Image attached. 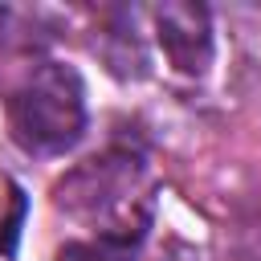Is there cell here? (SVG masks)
Returning <instances> with one entry per match:
<instances>
[{"label":"cell","mask_w":261,"mask_h":261,"mask_svg":"<svg viewBox=\"0 0 261 261\" xmlns=\"http://www.w3.org/2000/svg\"><path fill=\"white\" fill-rule=\"evenodd\" d=\"M8 130L29 155H61L86 135V82L73 65L41 61L8 98Z\"/></svg>","instance_id":"2"},{"label":"cell","mask_w":261,"mask_h":261,"mask_svg":"<svg viewBox=\"0 0 261 261\" xmlns=\"http://www.w3.org/2000/svg\"><path fill=\"white\" fill-rule=\"evenodd\" d=\"M29 49H37V29L16 8H0V57L29 53Z\"/></svg>","instance_id":"6"},{"label":"cell","mask_w":261,"mask_h":261,"mask_svg":"<svg viewBox=\"0 0 261 261\" xmlns=\"http://www.w3.org/2000/svg\"><path fill=\"white\" fill-rule=\"evenodd\" d=\"M151 20H155V41H159L163 57L179 73H188V77L208 73L212 53H216V37H212V16L204 4L167 0V4L151 8Z\"/></svg>","instance_id":"3"},{"label":"cell","mask_w":261,"mask_h":261,"mask_svg":"<svg viewBox=\"0 0 261 261\" xmlns=\"http://www.w3.org/2000/svg\"><path fill=\"white\" fill-rule=\"evenodd\" d=\"M57 208L94 224L98 237H118V241H143L147 216H151V196H147V163L139 151L114 147L82 167H73L57 188Z\"/></svg>","instance_id":"1"},{"label":"cell","mask_w":261,"mask_h":261,"mask_svg":"<svg viewBox=\"0 0 261 261\" xmlns=\"http://www.w3.org/2000/svg\"><path fill=\"white\" fill-rule=\"evenodd\" d=\"M139 245L118 237H90V241H65L57 249V261H135Z\"/></svg>","instance_id":"5"},{"label":"cell","mask_w":261,"mask_h":261,"mask_svg":"<svg viewBox=\"0 0 261 261\" xmlns=\"http://www.w3.org/2000/svg\"><path fill=\"white\" fill-rule=\"evenodd\" d=\"M139 12H130V8H114V12H106V29H102V37H98V53H102V61H106V69L114 73V77H147V65H151V57H147V45H143V33H139Z\"/></svg>","instance_id":"4"}]
</instances>
